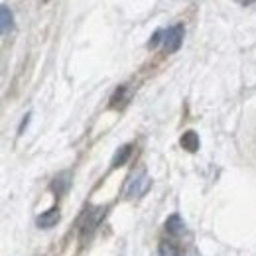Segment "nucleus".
<instances>
[{"label": "nucleus", "instance_id": "12", "mask_svg": "<svg viewBox=\"0 0 256 256\" xmlns=\"http://www.w3.org/2000/svg\"><path fill=\"white\" fill-rule=\"evenodd\" d=\"M164 44V30H156V32L152 34V38H150V42H148V48L150 50H154V48H158Z\"/></svg>", "mask_w": 256, "mask_h": 256}, {"label": "nucleus", "instance_id": "10", "mask_svg": "<svg viewBox=\"0 0 256 256\" xmlns=\"http://www.w3.org/2000/svg\"><path fill=\"white\" fill-rule=\"evenodd\" d=\"M130 156H132V144H124V146H120V148L116 150L114 158H112V164H110V168H112V170H116V168L124 166Z\"/></svg>", "mask_w": 256, "mask_h": 256}, {"label": "nucleus", "instance_id": "3", "mask_svg": "<svg viewBox=\"0 0 256 256\" xmlns=\"http://www.w3.org/2000/svg\"><path fill=\"white\" fill-rule=\"evenodd\" d=\"M150 186H152V182H150V178L146 176V174H138L136 178H132L130 180V184H128L126 188V197H142V195H146V192L150 190Z\"/></svg>", "mask_w": 256, "mask_h": 256}, {"label": "nucleus", "instance_id": "4", "mask_svg": "<svg viewBox=\"0 0 256 256\" xmlns=\"http://www.w3.org/2000/svg\"><path fill=\"white\" fill-rule=\"evenodd\" d=\"M130 98H132V89H130L128 85H120V87H116V91L112 93L108 104H110V108H114V110H122L128 102H130Z\"/></svg>", "mask_w": 256, "mask_h": 256}, {"label": "nucleus", "instance_id": "6", "mask_svg": "<svg viewBox=\"0 0 256 256\" xmlns=\"http://www.w3.org/2000/svg\"><path fill=\"white\" fill-rule=\"evenodd\" d=\"M71 188V172H62L58 174V178L52 182V192L56 193L58 197H62L65 193L69 192Z\"/></svg>", "mask_w": 256, "mask_h": 256}, {"label": "nucleus", "instance_id": "11", "mask_svg": "<svg viewBox=\"0 0 256 256\" xmlns=\"http://www.w3.org/2000/svg\"><path fill=\"white\" fill-rule=\"evenodd\" d=\"M182 146H184V150H188V152H197L199 150V136H197V132H193V130H188L184 136H182Z\"/></svg>", "mask_w": 256, "mask_h": 256}, {"label": "nucleus", "instance_id": "1", "mask_svg": "<svg viewBox=\"0 0 256 256\" xmlns=\"http://www.w3.org/2000/svg\"><path fill=\"white\" fill-rule=\"evenodd\" d=\"M184 38H186V28L184 24H176V26H170L168 30H164V50L168 54H176L182 44H184Z\"/></svg>", "mask_w": 256, "mask_h": 256}, {"label": "nucleus", "instance_id": "14", "mask_svg": "<svg viewBox=\"0 0 256 256\" xmlns=\"http://www.w3.org/2000/svg\"><path fill=\"white\" fill-rule=\"evenodd\" d=\"M44 2H48V0H44Z\"/></svg>", "mask_w": 256, "mask_h": 256}, {"label": "nucleus", "instance_id": "8", "mask_svg": "<svg viewBox=\"0 0 256 256\" xmlns=\"http://www.w3.org/2000/svg\"><path fill=\"white\" fill-rule=\"evenodd\" d=\"M0 26H2V36H8L14 30V14L6 4L0 6Z\"/></svg>", "mask_w": 256, "mask_h": 256}, {"label": "nucleus", "instance_id": "2", "mask_svg": "<svg viewBox=\"0 0 256 256\" xmlns=\"http://www.w3.org/2000/svg\"><path fill=\"white\" fill-rule=\"evenodd\" d=\"M102 217H104V207H91L81 219V238H87L89 234H93V230L102 221Z\"/></svg>", "mask_w": 256, "mask_h": 256}, {"label": "nucleus", "instance_id": "5", "mask_svg": "<svg viewBox=\"0 0 256 256\" xmlns=\"http://www.w3.org/2000/svg\"><path fill=\"white\" fill-rule=\"evenodd\" d=\"M166 232H168V236H172V238H178V236H182V234L186 232V223H184V219H182L178 213H174V215L166 221Z\"/></svg>", "mask_w": 256, "mask_h": 256}, {"label": "nucleus", "instance_id": "7", "mask_svg": "<svg viewBox=\"0 0 256 256\" xmlns=\"http://www.w3.org/2000/svg\"><path fill=\"white\" fill-rule=\"evenodd\" d=\"M60 221V207H52L50 211H46V213H42L38 219H36V224L40 226V228H52V226H56Z\"/></svg>", "mask_w": 256, "mask_h": 256}, {"label": "nucleus", "instance_id": "9", "mask_svg": "<svg viewBox=\"0 0 256 256\" xmlns=\"http://www.w3.org/2000/svg\"><path fill=\"white\" fill-rule=\"evenodd\" d=\"M158 254L160 256H182L178 244H176V238L168 236V238H162L160 246H158Z\"/></svg>", "mask_w": 256, "mask_h": 256}, {"label": "nucleus", "instance_id": "13", "mask_svg": "<svg viewBox=\"0 0 256 256\" xmlns=\"http://www.w3.org/2000/svg\"><path fill=\"white\" fill-rule=\"evenodd\" d=\"M236 2H240L242 6H250V4H254L256 0H236Z\"/></svg>", "mask_w": 256, "mask_h": 256}]
</instances>
